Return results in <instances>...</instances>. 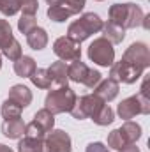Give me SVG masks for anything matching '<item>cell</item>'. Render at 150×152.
<instances>
[{"mask_svg": "<svg viewBox=\"0 0 150 152\" xmlns=\"http://www.w3.org/2000/svg\"><path fill=\"white\" fill-rule=\"evenodd\" d=\"M27 42H28V46L32 50H37V51L39 50H44L46 44H48V34H46V30L41 28V27H36L32 32L27 34Z\"/></svg>", "mask_w": 150, "mask_h": 152, "instance_id": "18", "label": "cell"}, {"mask_svg": "<svg viewBox=\"0 0 150 152\" xmlns=\"http://www.w3.org/2000/svg\"><path fill=\"white\" fill-rule=\"evenodd\" d=\"M0 67H2V55H0Z\"/></svg>", "mask_w": 150, "mask_h": 152, "instance_id": "37", "label": "cell"}, {"mask_svg": "<svg viewBox=\"0 0 150 152\" xmlns=\"http://www.w3.org/2000/svg\"><path fill=\"white\" fill-rule=\"evenodd\" d=\"M36 60L32 57H20L18 60H14V73L21 78H30L32 73L36 71Z\"/></svg>", "mask_w": 150, "mask_h": 152, "instance_id": "17", "label": "cell"}, {"mask_svg": "<svg viewBox=\"0 0 150 152\" xmlns=\"http://www.w3.org/2000/svg\"><path fill=\"white\" fill-rule=\"evenodd\" d=\"M143 67L136 66V64H131L127 60H120V62H115L111 64V69H110V78L115 80L117 83H134L136 80H140V76L143 75Z\"/></svg>", "mask_w": 150, "mask_h": 152, "instance_id": "7", "label": "cell"}, {"mask_svg": "<svg viewBox=\"0 0 150 152\" xmlns=\"http://www.w3.org/2000/svg\"><path fill=\"white\" fill-rule=\"evenodd\" d=\"M118 90H120V85L115 80L108 78V80H101L99 81V85L94 88V94L99 99H103L104 103H110V101H113L118 96Z\"/></svg>", "mask_w": 150, "mask_h": 152, "instance_id": "12", "label": "cell"}, {"mask_svg": "<svg viewBox=\"0 0 150 152\" xmlns=\"http://www.w3.org/2000/svg\"><path fill=\"white\" fill-rule=\"evenodd\" d=\"M88 58L103 67H108L115 62V50L110 41H106L104 37L94 39V42L88 46Z\"/></svg>", "mask_w": 150, "mask_h": 152, "instance_id": "5", "label": "cell"}, {"mask_svg": "<svg viewBox=\"0 0 150 152\" xmlns=\"http://www.w3.org/2000/svg\"><path fill=\"white\" fill-rule=\"evenodd\" d=\"M53 53L62 60V62H74L81 58V48H79V42L73 41L71 37L64 36V37H58L53 44Z\"/></svg>", "mask_w": 150, "mask_h": 152, "instance_id": "10", "label": "cell"}, {"mask_svg": "<svg viewBox=\"0 0 150 152\" xmlns=\"http://www.w3.org/2000/svg\"><path fill=\"white\" fill-rule=\"evenodd\" d=\"M67 75H69V80H73L74 83H81L88 88H95L99 85V81L103 80L101 78V73L95 71V69H90L87 64H83L81 60H74L69 69H67Z\"/></svg>", "mask_w": 150, "mask_h": 152, "instance_id": "4", "label": "cell"}, {"mask_svg": "<svg viewBox=\"0 0 150 152\" xmlns=\"http://www.w3.org/2000/svg\"><path fill=\"white\" fill-rule=\"evenodd\" d=\"M20 2V11H23V14H36L37 12V0H18Z\"/></svg>", "mask_w": 150, "mask_h": 152, "instance_id": "31", "label": "cell"}, {"mask_svg": "<svg viewBox=\"0 0 150 152\" xmlns=\"http://www.w3.org/2000/svg\"><path fill=\"white\" fill-rule=\"evenodd\" d=\"M71 16H73V12H71L66 5H62V4L50 5V9H48V18H50L51 21H55V23H62V21L69 20Z\"/></svg>", "mask_w": 150, "mask_h": 152, "instance_id": "20", "label": "cell"}, {"mask_svg": "<svg viewBox=\"0 0 150 152\" xmlns=\"http://www.w3.org/2000/svg\"><path fill=\"white\" fill-rule=\"evenodd\" d=\"M108 145H110L111 149H117V151H120V149H122V147H125L127 143L124 142V138H122L120 131H118V129H113L111 133L108 134Z\"/></svg>", "mask_w": 150, "mask_h": 152, "instance_id": "30", "label": "cell"}, {"mask_svg": "<svg viewBox=\"0 0 150 152\" xmlns=\"http://www.w3.org/2000/svg\"><path fill=\"white\" fill-rule=\"evenodd\" d=\"M2 117H4V120H9V118H20L21 117V112H23V108L18 104V103H14V101H11V99H5L4 101V104H2Z\"/></svg>", "mask_w": 150, "mask_h": 152, "instance_id": "22", "label": "cell"}, {"mask_svg": "<svg viewBox=\"0 0 150 152\" xmlns=\"http://www.w3.org/2000/svg\"><path fill=\"white\" fill-rule=\"evenodd\" d=\"M30 80L37 88H50L51 83H53L50 75H48V69H36L30 76Z\"/></svg>", "mask_w": 150, "mask_h": 152, "instance_id": "25", "label": "cell"}, {"mask_svg": "<svg viewBox=\"0 0 150 152\" xmlns=\"http://www.w3.org/2000/svg\"><path fill=\"white\" fill-rule=\"evenodd\" d=\"M18 152H42V140L25 136L18 143Z\"/></svg>", "mask_w": 150, "mask_h": 152, "instance_id": "24", "label": "cell"}, {"mask_svg": "<svg viewBox=\"0 0 150 152\" xmlns=\"http://www.w3.org/2000/svg\"><path fill=\"white\" fill-rule=\"evenodd\" d=\"M25 122L20 118H9V120H4L2 124V133L5 138H11V140H20L23 134H25Z\"/></svg>", "mask_w": 150, "mask_h": 152, "instance_id": "13", "label": "cell"}, {"mask_svg": "<svg viewBox=\"0 0 150 152\" xmlns=\"http://www.w3.org/2000/svg\"><path fill=\"white\" fill-rule=\"evenodd\" d=\"M103 104H104V101L99 99L95 94H87V96H81L79 99H76L74 108L69 113H73V117H74L76 120L92 118L94 115L101 110Z\"/></svg>", "mask_w": 150, "mask_h": 152, "instance_id": "8", "label": "cell"}, {"mask_svg": "<svg viewBox=\"0 0 150 152\" xmlns=\"http://www.w3.org/2000/svg\"><path fill=\"white\" fill-rule=\"evenodd\" d=\"M2 53H4L9 60H12V62H14V60H18V58L21 57V46H20V42L14 39L9 46H5V48L2 50Z\"/></svg>", "mask_w": 150, "mask_h": 152, "instance_id": "28", "label": "cell"}, {"mask_svg": "<svg viewBox=\"0 0 150 152\" xmlns=\"http://www.w3.org/2000/svg\"><path fill=\"white\" fill-rule=\"evenodd\" d=\"M97 2H103V0H97Z\"/></svg>", "mask_w": 150, "mask_h": 152, "instance_id": "38", "label": "cell"}, {"mask_svg": "<svg viewBox=\"0 0 150 152\" xmlns=\"http://www.w3.org/2000/svg\"><path fill=\"white\" fill-rule=\"evenodd\" d=\"M117 113L120 115V118H133L136 115L143 113V115H149L150 113V99L149 97H143V96H131L127 99H124L118 108H117Z\"/></svg>", "mask_w": 150, "mask_h": 152, "instance_id": "6", "label": "cell"}, {"mask_svg": "<svg viewBox=\"0 0 150 152\" xmlns=\"http://www.w3.org/2000/svg\"><path fill=\"white\" fill-rule=\"evenodd\" d=\"M20 11V2L18 0H2L0 2V12L4 16H14Z\"/></svg>", "mask_w": 150, "mask_h": 152, "instance_id": "29", "label": "cell"}, {"mask_svg": "<svg viewBox=\"0 0 150 152\" xmlns=\"http://www.w3.org/2000/svg\"><path fill=\"white\" fill-rule=\"evenodd\" d=\"M103 20L94 14V12H85L79 20L73 21L67 28V37H71L76 42H83L85 39H88L92 34L101 32L103 28Z\"/></svg>", "mask_w": 150, "mask_h": 152, "instance_id": "3", "label": "cell"}, {"mask_svg": "<svg viewBox=\"0 0 150 152\" xmlns=\"http://www.w3.org/2000/svg\"><path fill=\"white\" fill-rule=\"evenodd\" d=\"M67 69H69V66H66V62H62V60H60V62H53V64L48 67V75H50V78H51L53 83L64 87V85H67V81H69Z\"/></svg>", "mask_w": 150, "mask_h": 152, "instance_id": "15", "label": "cell"}, {"mask_svg": "<svg viewBox=\"0 0 150 152\" xmlns=\"http://www.w3.org/2000/svg\"><path fill=\"white\" fill-rule=\"evenodd\" d=\"M60 4L66 5L73 14H78V12L83 11V7H85V0H62Z\"/></svg>", "mask_w": 150, "mask_h": 152, "instance_id": "32", "label": "cell"}, {"mask_svg": "<svg viewBox=\"0 0 150 152\" xmlns=\"http://www.w3.org/2000/svg\"><path fill=\"white\" fill-rule=\"evenodd\" d=\"M71 136L62 129H51L42 140V152H71Z\"/></svg>", "mask_w": 150, "mask_h": 152, "instance_id": "9", "label": "cell"}, {"mask_svg": "<svg viewBox=\"0 0 150 152\" xmlns=\"http://www.w3.org/2000/svg\"><path fill=\"white\" fill-rule=\"evenodd\" d=\"M0 2H2V0H0Z\"/></svg>", "mask_w": 150, "mask_h": 152, "instance_id": "39", "label": "cell"}, {"mask_svg": "<svg viewBox=\"0 0 150 152\" xmlns=\"http://www.w3.org/2000/svg\"><path fill=\"white\" fill-rule=\"evenodd\" d=\"M85 152H111L104 143H101V142H94V143H88V147H87V151Z\"/></svg>", "mask_w": 150, "mask_h": 152, "instance_id": "33", "label": "cell"}, {"mask_svg": "<svg viewBox=\"0 0 150 152\" xmlns=\"http://www.w3.org/2000/svg\"><path fill=\"white\" fill-rule=\"evenodd\" d=\"M0 152H12V149L7 147V145H4V143H0Z\"/></svg>", "mask_w": 150, "mask_h": 152, "instance_id": "35", "label": "cell"}, {"mask_svg": "<svg viewBox=\"0 0 150 152\" xmlns=\"http://www.w3.org/2000/svg\"><path fill=\"white\" fill-rule=\"evenodd\" d=\"M36 27H37L36 14H21V18L18 20V28H20V32H23V34L32 32Z\"/></svg>", "mask_w": 150, "mask_h": 152, "instance_id": "27", "label": "cell"}, {"mask_svg": "<svg viewBox=\"0 0 150 152\" xmlns=\"http://www.w3.org/2000/svg\"><path fill=\"white\" fill-rule=\"evenodd\" d=\"M92 120H94L97 126H108V124H111L113 120H115V112L110 108V104L104 103V104L101 106V110L92 117Z\"/></svg>", "mask_w": 150, "mask_h": 152, "instance_id": "23", "label": "cell"}, {"mask_svg": "<svg viewBox=\"0 0 150 152\" xmlns=\"http://www.w3.org/2000/svg\"><path fill=\"white\" fill-rule=\"evenodd\" d=\"M12 41H14V36H12V28H11L9 21L7 20H0V48L4 50Z\"/></svg>", "mask_w": 150, "mask_h": 152, "instance_id": "26", "label": "cell"}, {"mask_svg": "<svg viewBox=\"0 0 150 152\" xmlns=\"http://www.w3.org/2000/svg\"><path fill=\"white\" fill-rule=\"evenodd\" d=\"M122 58L127 60V62H131V64H136V66L147 69V67L150 66L149 46H147L145 42H133V44L125 50V53H124Z\"/></svg>", "mask_w": 150, "mask_h": 152, "instance_id": "11", "label": "cell"}, {"mask_svg": "<svg viewBox=\"0 0 150 152\" xmlns=\"http://www.w3.org/2000/svg\"><path fill=\"white\" fill-rule=\"evenodd\" d=\"M32 122H36L39 127H42L46 133H50L53 129V126H55V117H53L51 112H48L44 108V110H39L37 113L34 115V120Z\"/></svg>", "mask_w": 150, "mask_h": 152, "instance_id": "21", "label": "cell"}, {"mask_svg": "<svg viewBox=\"0 0 150 152\" xmlns=\"http://www.w3.org/2000/svg\"><path fill=\"white\" fill-rule=\"evenodd\" d=\"M11 101L18 103L21 108H27L30 103H32V92L28 90V87L25 85H12L11 90H9V97Z\"/></svg>", "mask_w": 150, "mask_h": 152, "instance_id": "14", "label": "cell"}, {"mask_svg": "<svg viewBox=\"0 0 150 152\" xmlns=\"http://www.w3.org/2000/svg\"><path fill=\"white\" fill-rule=\"evenodd\" d=\"M118 131L125 143H136L141 138V126L136 122H131V120H125V124L122 127H118Z\"/></svg>", "mask_w": 150, "mask_h": 152, "instance_id": "16", "label": "cell"}, {"mask_svg": "<svg viewBox=\"0 0 150 152\" xmlns=\"http://www.w3.org/2000/svg\"><path fill=\"white\" fill-rule=\"evenodd\" d=\"M46 2H48L50 5H57V4H60L62 0H46Z\"/></svg>", "mask_w": 150, "mask_h": 152, "instance_id": "36", "label": "cell"}, {"mask_svg": "<svg viewBox=\"0 0 150 152\" xmlns=\"http://www.w3.org/2000/svg\"><path fill=\"white\" fill-rule=\"evenodd\" d=\"M76 92L67 85L58 87L55 90H50L44 99V108L53 115L57 113H69L76 104Z\"/></svg>", "mask_w": 150, "mask_h": 152, "instance_id": "2", "label": "cell"}, {"mask_svg": "<svg viewBox=\"0 0 150 152\" xmlns=\"http://www.w3.org/2000/svg\"><path fill=\"white\" fill-rule=\"evenodd\" d=\"M103 34H104V39L106 41H110L111 44H118V42H122L124 37H125V30L122 28V27H118V25H115V23H104L103 25Z\"/></svg>", "mask_w": 150, "mask_h": 152, "instance_id": "19", "label": "cell"}, {"mask_svg": "<svg viewBox=\"0 0 150 152\" xmlns=\"http://www.w3.org/2000/svg\"><path fill=\"white\" fill-rule=\"evenodd\" d=\"M120 152H140V149L136 147V143H127L125 147H122Z\"/></svg>", "mask_w": 150, "mask_h": 152, "instance_id": "34", "label": "cell"}, {"mask_svg": "<svg viewBox=\"0 0 150 152\" xmlns=\"http://www.w3.org/2000/svg\"><path fill=\"white\" fill-rule=\"evenodd\" d=\"M143 16H145V12L141 11V7L136 5V4H133V2H127V4H113L111 7H110V20L108 21L118 25V27H122L125 30V28L140 27Z\"/></svg>", "mask_w": 150, "mask_h": 152, "instance_id": "1", "label": "cell"}]
</instances>
